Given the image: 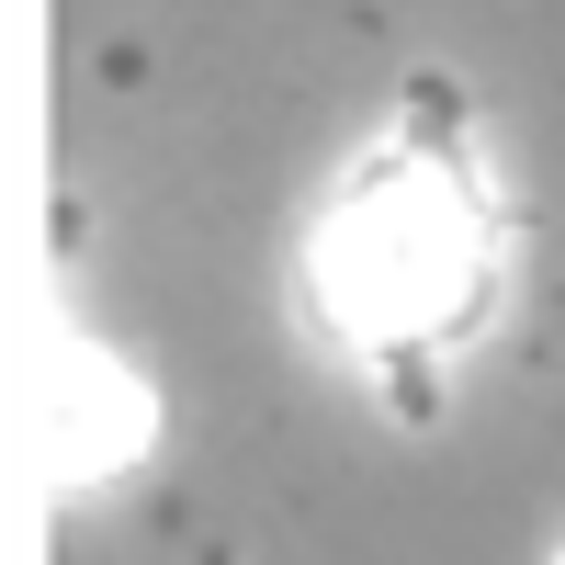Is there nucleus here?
<instances>
[{
  "instance_id": "obj_1",
  "label": "nucleus",
  "mask_w": 565,
  "mask_h": 565,
  "mask_svg": "<svg viewBox=\"0 0 565 565\" xmlns=\"http://www.w3.org/2000/svg\"><path fill=\"white\" fill-rule=\"evenodd\" d=\"M306 295L362 362H385L396 385L418 362L463 351L509 295V215L487 170L452 136H385L340 170V193L317 204L306 238Z\"/></svg>"
}]
</instances>
